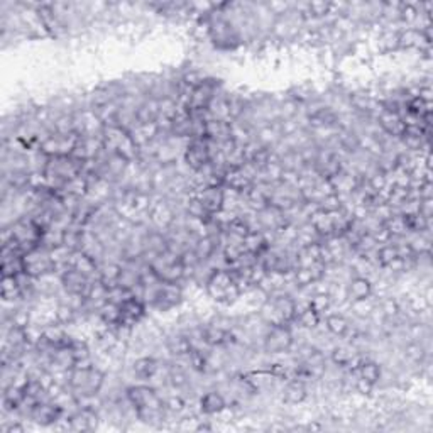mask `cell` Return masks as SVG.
Returning <instances> with one entry per match:
<instances>
[{
  "instance_id": "6da1fadb",
  "label": "cell",
  "mask_w": 433,
  "mask_h": 433,
  "mask_svg": "<svg viewBox=\"0 0 433 433\" xmlns=\"http://www.w3.org/2000/svg\"><path fill=\"white\" fill-rule=\"evenodd\" d=\"M125 399L134 410L136 416L145 423L163 420L166 404L157 391L148 384H134L125 390Z\"/></svg>"
},
{
  "instance_id": "7a4b0ae2",
  "label": "cell",
  "mask_w": 433,
  "mask_h": 433,
  "mask_svg": "<svg viewBox=\"0 0 433 433\" xmlns=\"http://www.w3.org/2000/svg\"><path fill=\"white\" fill-rule=\"evenodd\" d=\"M107 374L92 362L80 364L68 372V390L73 392L76 402L80 399L97 398L105 386Z\"/></svg>"
},
{
  "instance_id": "3957f363",
  "label": "cell",
  "mask_w": 433,
  "mask_h": 433,
  "mask_svg": "<svg viewBox=\"0 0 433 433\" xmlns=\"http://www.w3.org/2000/svg\"><path fill=\"white\" fill-rule=\"evenodd\" d=\"M205 290L213 301L225 306L234 305L237 299L244 297V291H242L241 285H239L236 276L229 268L213 269L205 281Z\"/></svg>"
},
{
  "instance_id": "277c9868",
  "label": "cell",
  "mask_w": 433,
  "mask_h": 433,
  "mask_svg": "<svg viewBox=\"0 0 433 433\" xmlns=\"http://www.w3.org/2000/svg\"><path fill=\"white\" fill-rule=\"evenodd\" d=\"M215 143L208 141L206 137H193L188 141V144L183 149V159L186 166L193 173H200L206 166L212 164L215 159Z\"/></svg>"
},
{
  "instance_id": "5b68a950",
  "label": "cell",
  "mask_w": 433,
  "mask_h": 433,
  "mask_svg": "<svg viewBox=\"0 0 433 433\" xmlns=\"http://www.w3.org/2000/svg\"><path fill=\"white\" fill-rule=\"evenodd\" d=\"M262 350L269 355L286 354L294 346V334L291 325L278 323V325H268L262 334Z\"/></svg>"
},
{
  "instance_id": "8992f818",
  "label": "cell",
  "mask_w": 433,
  "mask_h": 433,
  "mask_svg": "<svg viewBox=\"0 0 433 433\" xmlns=\"http://www.w3.org/2000/svg\"><path fill=\"white\" fill-rule=\"evenodd\" d=\"M59 285H62V288L66 294L88 298L93 281L90 278L85 276L83 273H80L78 269L68 266V268H64L62 273H59Z\"/></svg>"
},
{
  "instance_id": "52a82bcc",
  "label": "cell",
  "mask_w": 433,
  "mask_h": 433,
  "mask_svg": "<svg viewBox=\"0 0 433 433\" xmlns=\"http://www.w3.org/2000/svg\"><path fill=\"white\" fill-rule=\"evenodd\" d=\"M193 197L200 201V205L204 206L205 212L212 217L220 213L225 206V188L220 185L200 186Z\"/></svg>"
},
{
  "instance_id": "ba28073f",
  "label": "cell",
  "mask_w": 433,
  "mask_h": 433,
  "mask_svg": "<svg viewBox=\"0 0 433 433\" xmlns=\"http://www.w3.org/2000/svg\"><path fill=\"white\" fill-rule=\"evenodd\" d=\"M64 410L58 403L52 399H43L38 402L29 410V416L34 423L41 425V427H51V425L58 423L63 418Z\"/></svg>"
},
{
  "instance_id": "9c48e42d",
  "label": "cell",
  "mask_w": 433,
  "mask_h": 433,
  "mask_svg": "<svg viewBox=\"0 0 433 433\" xmlns=\"http://www.w3.org/2000/svg\"><path fill=\"white\" fill-rule=\"evenodd\" d=\"M372 293H374V286H372L371 279L361 276V274L350 278L346 286V297L347 299H350L352 303L367 301V299H371Z\"/></svg>"
},
{
  "instance_id": "30bf717a",
  "label": "cell",
  "mask_w": 433,
  "mask_h": 433,
  "mask_svg": "<svg viewBox=\"0 0 433 433\" xmlns=\"http://www.w3.org/2000/svg\"><path fill=\"white\" fill-rule=\"evenodd\" d=\"M378 125L381 127L384 134H388L390 137H396V139H402V136L404 134V131H406L408 127L403 115L395 114V112L390 111H383V108L378 115Z\"/></svg>"
},
{
  "instance_id": "8fae6325",
  "label": "cell",
  "mask_w": 433,
  "mask_h": 433,
  "mask_svg": "<svg viewBox=\"0 0 433 433\" xmlns=\"http://www.w3.org/2000/svg\"><path fill=\"white\" fill-rule=\"evenodd\" d=\"M198 408H200L201 415H206V416L220 415V413L227 408V399H225V396L222 395L220 391L210 390V391H206L205 395L200 396Z\"/></svg>"
},
{
  "instance_id": "7c38bea8",
  "label": "cell",
  "mask_w": 433,
  "mask_h": 433,
  "mask_svg": "<svg viewBox=\"0 0 433 433\" xmlns=\"http://www.w3.org/2000/svg\"><path fill=\"white\" fill-rule=\"evenodd\" d=\"M355 374H357V379L376 386L383 379L381 364L372 361V359H359L357 366H355Z\"/></svg>"
},
{
  "instance_id": "4fadbf2b",
  "label": "cell",
  "mask_w": 433,
  "mask_h": 433,
  "mask_svg": "<svg viewBox=\"0 0 433 433\" xmlns=\"http://www.w3.org/2000/svg\"><path fill=\"white\" fill-rule=\"evenodd\" d=\"M166 349L171 352L176 357H186L190 352L193 350L192 337L185 332H175V334L168 335L166 339Z\"/></svg>"
},
{
  "instance_id": "5bb4252c",
  "label": "cell",
  "mask_w": 433,
  "mask_h": 433,
  "mask_svg": "<svg viewBox=\"0 0 433 433\" xmlns=\"http://www.w3.org/2000/svg\"><path fill=\"white\" fill-rule=\"evenodd\" d=\"M157 371H159V362L155 357H139L132 362V374L143 383H149L151 379H155Z\"/></svg>"
},
{
  "instance_id": "9a60e30c",
  "label": "cell",
  "mask_w": 433,
  "mask_h": 433,
  "mask_svg": "<svg viewBox=\"0 0 433 433\" xmlns=\"http://www.w3.org/2000/svg\"><path fill=\"white\" fill-rule=\"evenodd\" d=\"M306 398H308V388H306V383L299 381V379L293 378V381H290L283 388V402L286 404L297 406V404L305 403Z\"/></svg>"
},
{
  "instance_id": "2e32d148",
  "label": "cell",
  "mask_w": 433,
  "mask_h": 433,
  "mask_svg": "<svg viewBox=\"0 0 433 433\" xmlns=\"http://www.w3.org/2000/svg\"><path fill=\"white\" fill-rule=\"evenodd\" d=\"M325 329L334 337H346L350 330V322L342 313H330L325 317Z\"/></svg>"
},
{
  "instance_id": "e0dca14e",
  "label": "cell",
  "mask_w": 433,
  "mask_h": 433,
  "mask_svg": "<svg viewBox=\"0 0 433 433\" xmlns=\"http://www.w3.org/2000/svg\"><path fill=\"white\" fill-rule=\"evenodd\" d=\"M376 257H378V262L381 268H388V266H390L395 259L399 257L398 248H396V244H390V242H386V244L378 249Z\"/></svg>"
},
{
  "instance_id": "ac0fdd59",
  "label": "cell",
  "mask_w": 433,
  "mask_h": 433,
  "mask_svg": "<svg viewBox=\"0 0 433 433\" xmlns=\"http://www.w3.org/2000/svg\"><path fill=\"white\" fill-rule=\"evenodd\" d=\"M164 404H166V410L168 411H181L185 408V402L183 399L180 398V396H173V398H169L168 402H164Z\"/></svg>"
}]
</instances>
